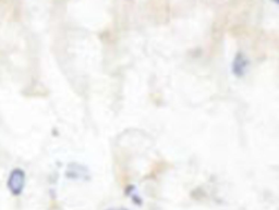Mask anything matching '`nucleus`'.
<instances>
[{
	"label": "nucleus",
	"mask_w": 279,
	"mask_h": 210,
	"mask_svg": "<svg viewBox=\"0 0 279 210\" xmlns=\"http://www.w3.org/2000/svg\"><path fill=\"white\" fill-rule=\"evenodd\" d=\"M272 2H273V3H275L276 5H279V0H272Z\"/></svg>",
	"instance_id": "4"
},
{
	"label": "nucleus",
	"mask_w": 279,
	"mask_h": 210,
	"mask_svg": "<svg viewBox=\"0 0 279 210\" xmlns=\"http://www.w3.org/2000/svg\"><path fill=\"white\" fill-rule=\"evenodd\" d=\"M106 210H129V209L124 208V207H111V208H108Z\"/></svg>",
	"instance_id": "3"
},
{
	"label": "nucleus",
	"mask_w": 279,
	"mask_h": 210,
	"mask_svg": "<svg viewBox=\"0 0 279 210\" xmlns=\"http://www.w3.org/2000/svg\"><path fill=\"white\" fill-rule=\"evenodd\" d=\"M26 183V174L23 169L15 168L10 172V176L7 181L8 190L13 196H20L25 187Z\"/></svg>",
	"instance_id": "1"
},
{
	"label": "nucleus",
	"mask_w": 279,
	"mask_h": 210,
	"mask_svg": "<svg viewBox=\"0 0 279 210\" xmlns=\"http://www.w3.org/2000/svg\"><path fill=\"white\" fill-rule=\"evenodd\" d=\"M249 60L246 55L242 52H238L237 56L234 57L232 62V72L237 77H242L247 73V70L249 67Z\"/></svg>",
	"instance_id": "2"
}]
</instances>
